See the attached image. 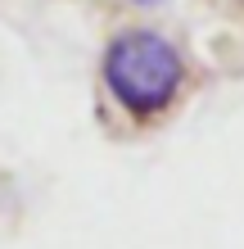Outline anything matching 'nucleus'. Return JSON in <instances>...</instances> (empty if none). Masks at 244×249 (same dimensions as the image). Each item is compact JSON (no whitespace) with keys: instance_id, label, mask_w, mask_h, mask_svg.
Returning <instances> with one entry per match:
<instances>
[{"instance_id":"nucleus-1","label":"nucleus","mask_w":244,"mask_h":249,"mask_svg":"<svg viewBox=\"0 0 244 249\" xmlns=\"http://www.w3.org/2000/svg\"><path fill=\"white\" fill-rule=\"evenodd\" d=\"M181 82H185V59L159 32H122L104 50V86H109V95L122 109L140 113V118L167 109L177 100Z\"/></svg>"}]
</instances>
